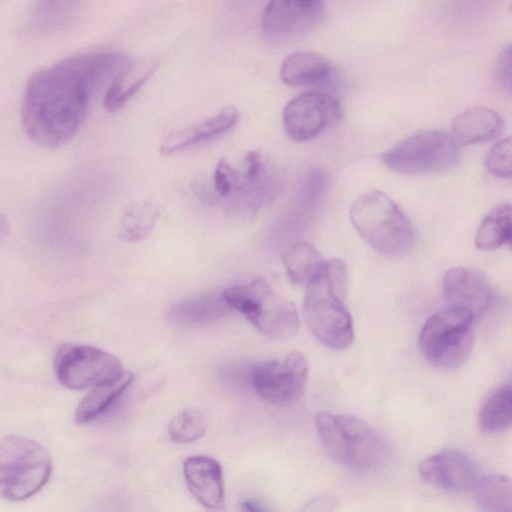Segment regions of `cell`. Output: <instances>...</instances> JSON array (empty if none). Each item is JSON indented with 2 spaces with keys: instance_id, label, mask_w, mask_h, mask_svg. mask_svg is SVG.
<instances>
[{
  "instance_id": "1",
  "label": "cell",
  "mask_w": 512,
  "mask_h": 512,
  "mask_svg": "<svg viewBox=\"0 0 512 512\" xmlns=\"http://www.w3.org/2000/svg\"><path fill=\"white\" fill-rule=\"evenodd\" d=\"M126 64L122 54L93 52L66 58L33 74L21 105L26 135L46 148L68 143L84 122L94 91Z\"/></svg>"
},
{
  "instance_id": "2",
  "label": "cell",
  "mask_w": 512,
  "mask_h": 512,
  "mask_svg": "<svg viewBox=\"0 0 512 512\" xmlns=\"http://www.w3.org/2000/svg\"><path fill=\"white\" fill-rule=\"evenodd\" d=\"M346 263L334 258L323 261L306 285L303 316L314 337L333 349H345L354 340L353 320L343 299L348 290Z\"/></svg>"
},
{
  "instance_id": "3",
  "label": "cell",
  "mask_w": 512,
  "mask_h": 512,
  "mask_svg": "<svg viewBox=\"0 0 512 512\" xmlns=\"http://www.w3.org/2000/svg\"><path fill=\"white\" fill-rule=\"evenodd\" d=\"M283 174L258 152H248L239 165L222 158L215 167L213 188L233 208L258 209L271 203L283 188Z\"/></svg>"
},
{
  "instance_id": "4",
  "label": "cell",
  "mask_w": 512,
  "mask_h": 512,
  "mask_svg": "<svg viewBox=\"0 0 512 512\" xmlns=\"http://www.w3.org/2000/svg\"><path fill=\"white\" fill-rule=\"evenodd\" d=\"M349 217L362 239L379 253L398 256L413 245L414 230L410 220L379 190L358 196L350 206Z\"/></svg>"
},
{
  "instance_id": "5",
  "label": "cell",
  "mask_w": 512,
  "mask_h": 512,
  "mask_svg": "<svg viewBox=\"0 0 512 512\" xmlns=\"http://www.w3.org/2000/svg\"><path fill=\"white\" fill-rule=\"evenodd\" d=\"M315 425L326 453L339 465L366 472L382 462L383 439L363 420L321 411L316 415Z\"/></svg>"
},
{
  "instance_id": "6",
  "label": "cell",
  "mask_w": 512,
  "mask_h": 512,
  "mask_svg": "<svg viewBox=\"0 0 512 512\" xmlns=\"http://www.w3.org/2000/svg\"><path fill=\"white\" fill-rule=\"evenodd\" d=\"M222 294L231 309L244 315L267 338L287 340L299 329L294 303L275 292L262 278L227 287Z\"/></svg>"
},
{
  "instance_id": "7",
  "label": "cell",
  "mask_w": 512,
  "mask_h": 512,
  "mask_svg": "<svg viewBox=\"0 0 512 512\" xmlns=\"http://www.w3.org/2000/svg\"><path fill=\"white\" fill-rule=\"evenodd\" d=\"M52 461L48 450L35 440L8 435L0 440V496L23 501L48 482Z\"/></svg>"
},
{
  "instance_id": "8",
  "label": "cell",
  "mask_w": 512,
  "mask_h": 512,
  "mask_svg": "<svg viewBox=\"0 0 512 512\" xmlns=\"http://www.w3.org/2000/svg\"><path fill=\"white\" fill-rule=\"evenodd\" d=\"M474 321L469 312L452 306L431 315L419 335L423 356L441 369L462 365L473 348Z\"/></svg>"
},
{
  "instance_id": "9",
  "label": "cell",
  "mask_w": 512,
  "mask_h": 512,
  "mask_svg": "<svg viewBox=\"0 0 512 512\" xmlns=\"http://www.w3.org/2000/svg\"><path fill=\"white\" fill-rule=\"evenodd\" d=\"M381 158L396 173L418 175L452 168L459 152L453 136L441 130H424L399 142Z\"/></svg>"
},
{
  "instance_id": "10",
  "label": "cell",
  "mask_w": 512,
  "mask_h": 512,
  "mask_svg": "<svg viewBox=\"0 0 512 512\" xmlns=\"http://www.w3.org/2000/svg\"><path fill=\"white\" fill-rule=\"evenodd\" d=\"M54 370L58 381L73 390L111 381L122 372L113 354L85 344H64L56 352Z\"/></svg>"
},
{
  "instance_id": "11",
  "label": "cell",
  "mask_w": 512,
  "mask_h": 512,
  "mask_svg": "<svg viewBox=\"0 0 512 512\" xmlns=\"http://www.w3.org/2000/svg\"><path fill=\"white\" fill-rule=\"evenodd\" d=\"M308 362L298 352H290L283 360L257 366L251 375L258 396L275 406H290L304 394L308 379Z\"/></svg>"
},
{
  "instance_id": "12",
  "label": "cell",
  "mask_w": 512,
  "mask_h": 512,
  "mask_svg": "<svg viewBox=\"0 0 512 512\" xmlns=\"http://www.w3.org/2000/svg\"><path fill=\"white\" fill-rule=\"evenodd\" d=\"M342 115L339 100L331 94L308 91L294 97L283 110L287 135L295 141H308L337 123Z\"/></svg>"
},
{
  "instance_id": "13",
  "label": "cell",
  "mask_w": 512,
  "mask_h": 512,
  "mask_svg": "<svg viewBox=\"0 0 512 512\" xmlns=\"http://www.w3.org/2000/svg\"><path fill=\"white\" fill-rule=\"evenodd\" d=\"M324 13V0H270L262 11L260 26L267 39L290 41L314 30Z\"/></svg>"
},
{
  "instance_id": "14",
  "label": "cell",
  "mask_w": 512,
  "mask_h": 512,
  "mask_svg": "<svg viewBox=\"0 0 512 512\" xmlns=\"http://www.w3.org/2000/svg\"><path fill=\"white\" fill-rule=\"evenodd\" d=\"M442 290L450 306L469 312L475 319L487 313L495 300L488 278L473 268L447 270L442 278Z\"/></svg>"
},
{
  "instance_id": "15",
  "label": "cell",
  "mask_w": 512,
  "mask_h": 512,
  "mask_svg": "<svg viewBox=\"0 0 512 512\" xmlns=\"http://www.w3.org/2000/svg\"><path fill=\"white\" fill-rule=\"evenodd\" d=\"M418 471L428 484L453 493L470 490L478 480L473 461L455 449H445L430 455L421 461Z\"/></svg>"
},
{
  "instance_id": "16",
  "label": "cell",
  "mask_w": 512,
  "mask_h": 512,
  "mask_svg": "<svg viewBox=\"0 0 512 512\" xmlns=\"http://www.w3.org/2000/svg\"><path fill=\"white\" fill-rule=\"evenodd\" d=\"M183 473L189 491L198 502L211 510L224 508V478L217 460L204 455L188 457Z\"/></svg>"
},
{
  "instance_id": "17",
  "label": "cell",
  "mask_w": 512,
  "mask_h": 512,
  "mask_svg": "<svg viewBox=\"0 0 512 512\" xmlns=\"http://www.w3.org/2000/svg\"><path fill=\"white\" fill-rule=\"evenodd\" d=\"M238 119V110L233 106H227L213 117L169 133L163 140L160 150L162 154L170 155L198 145L230 130Z\"/></svg>"
},
{
  "instance_id": "18",
  "label": "cell",
  "mask_w": 512,
  "mask_h": 512,
  "mask_svg": "<svg viewBox=\"0 0 512 512\" xmlns=\"http://www.w3.org/2000/svg\"><path fill=\"white\" fill-rule=\"evenodd\" d=\"M281 80L293 87L324 86L336 77L332 62L310 51H296L287 56L280 67Z\"/></svg>"
},
{
  "instance_id": "19",
  "label": "cell",
  "mask_w": 512,
  "mask_h": 512,
  "mask_svg": "<svg viewBox=\"0 0 512 512\" xmlns=\"http://www.w3.org/2000/svg\"><path fill=\"white\" fill-rule=\"evenodd\" d=\"M231 310L222 291H212L174 303L167 310L166 318L174 325L200 326L228 315Z\"/></svg>"
},
{
  "instance_id": "20",
  "label": "cell",
  "mask_w": 512,
  "mask_h": 512,
  "mask_svg": "<svg viewBox=\"0 0 512 512\" xmlns=\"http://www.w3.org/2000/svg\"><path fill=\"white\" fill-rule=\"evenodd\" d=\"M453 138L462 145L491 141L503 130V120L486 107L468 108L457 114L451 123Z\"/></svg>"
},
{
  "instance_id": "21",
  "label": "cell",
  "mask_w": 512,
  "mask_h": 512,
  "mask_svg": "<svg viewBox=\"0 0 512 512\" xmlns=\"http://www.w3.org/2000/svg\"><path fill=\"white\" fill-rule=\"evenodd\" d=\"M158 66L159 61L152 57L126 64L118 72L105 93V108L108 111L121 108L155 73Z\"/></svg>"
},
{
  "instance_id": "22",
  "label": "cell",
  "mask_w": 512,
  "mask_h": 512,
  "mask_svg": "<svg viewBox=\"0 0 512 512\" xmlns=\"http://www.w3.org/2000/svg\"><path fill=\"white\" fill-rule=\"evenodd\" d=\"M133 379L131 372L123 371L115 379L93 386L79 402L75 411V421L78 424H85L100 417L126 391Z\"/></svg>"
},
{
  "instance_id": "23",
  "label": "cell",
  "mask_w": 512,
  "mask_h": 512,
  "mask_svg": "<svg viewBox=\"0 0 512 512\" xmlns=\"http://www.w3.org/2000/svg\"><path fill=\"white\" fill-rule=\"evenodd\" d=\"M83 0H35L30 25L40 33H56L67 29L78 17Z\"/></svg>"
},
{
  "instance_id": "24",
  "label": "cell",
  "mask_w": 512,
  "mask_h": 512,
  "mask_svg": "<svg viewBox=\"0 0 512 512\" xmlns=\"http://www.w3.org/2000/svg\"><path fill=\"white\" fill-rule=\"evenodd\" d=\"M512 420V389L510 383L491 391L482 401L478 412V425L485 434L508 429Z\"/></svg>"
},
{
  "instance_id": "25",
  "label": "cell",
  "mask_w": 512,
  "mask_h": 512,
  "mask_svg": "<svg viewBox=\"0 0 512 512\" xmlns=\"http://www.w3.org/2000/svg\"><path fill=\"white\" fill-rule=\"evenodd\" d=\"M511 206L500 204L482 219L475 238V246L483 251H493L503 245H510L512 238Z\"/></svg>"
},
{
  "instance_id": "26",
  "label": "cell",
  "mask_w": 512,
  "mask_h": 512,
  "mask_svg": "<svg viewBox=\"0 0 512 512\" xmlns=\"http://www.w3.org/2000/svg\"><path fill=\"white\" fill-rule=\"evenodd\" d=\"M282 261L290 281L306 286L317 274L323 259L314 245L300 241L285 251Z\"/></svg>"
},
{
  "instance_id": "27",
  "label": "cell",
  "mask_w": 512,
  "mask_h": 512,
  "mask_svg": "<svg viewBox=\"0 0 512 512\" xmlns=\"http://www.w3.org/2000/svg\"><path fill=\"white\" fill-rule=\"evenodd\" d=\"M475 500L487 512H510L512 509L511 481L506 475L491 474L474 485Z\"/></svg>"
},
{
  "instance_id": "28",
  "label": "cell",
  "mask_w": 512,
  "mask_h": 512,
  "mask_svg": "<svg viewBox=\"0 0 512 512\" xmlns=\"http://www.w3.org/2000/svg\"><path fill=\"white\" fill-rule=\"evenodd\" d=\"M160 216L158 208L148 202L131 204L120 220V238L127 242H136L148 237Z\"/></svg>"
},
{
  "instance_id": "29",
  "label": "cell",
  "mask_w": 512,
  "mask_h": 512,
  "mask_svg": "<svg viewBox=\"0 0 512 512\" xmlns=\"http://www.w3.org/2000/svg\"><path fill=\"white\" fill-rule=\"evenodd\" d=\"M207 420L197 408H186L168 424V435L173 442L187 444L202 438L207 430Z\"/></svg>"
},
{
  "instance_id": "30",
  "label": "cell",
  "mask_w": 512,
  "mask_h": 512,
  "mask_svg": "<svg viewBox=\"0 0 512 512\" xmlns=\"http://www.w3.org/2000/svg\"><path fill=\"white\" fill-rule=\"evenodd\" d=\"M511 138L506 137L497 141L485 156V167L490 174L501 179H510L511 164Z\"/></svg>"
},
{
  "instance_id": "31",
  "label": "cell",
  "mask_w": 512,
  "mask_h": 512,
  "mask_svg": "<svg viewBox=\"0 0 512 512\" xmlns=\"http://www.w3.org/2000/svg\"><path fill=\"white\" fill-rule=\"evenodd\" d=\"M511 48L507 45L502 48L496 58L494 66V79L503 90L510 91L511 84Z\"/></svg>"
},
{
  "instance_id": "32",
  "label": "cell",
  "mask_w": 512,
  "mask_h": 512,
  "mask_svg": "<svg viewBox=\"0 0 512 512\" xmlns=\"http://www.w3.org/2000/svg\"><path fill=\"white\" fill-rule=\"evenodd\" d=\"M10 225L7 217L0 212V243L9 235Z\"/></svg>"
},
{
  "instance_id": "33",
  "label": "cell",
  "mask_w": 512,
  "mask_h": 512,
  "mask_svg": "<svg viewBox=\"0 0 512 512\" xmlns=\"http://www.w3.org/2000/svg\"><path fill=\"white\" fill-rule=\"evenodd\" d=\"M242 508H243V510H247V511H264V510H266V508L263 507L260 503L256 502L255 500H251V499L245 500L242 503Z\"/></svg>"
}]
</instances>
